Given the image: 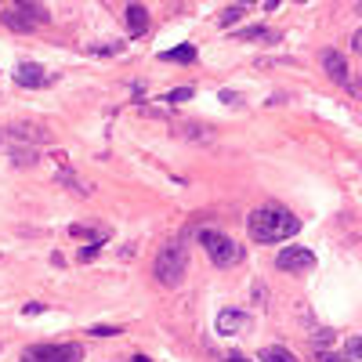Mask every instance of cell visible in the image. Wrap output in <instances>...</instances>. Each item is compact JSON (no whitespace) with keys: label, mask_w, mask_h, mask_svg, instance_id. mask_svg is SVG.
Segmentation results:
<instances>
[{"label":"cell","mask_w":362,"mask_h":362,"mask_svg":"<svg viewBox=\"0 0 362 362\" xmlns=\"http://www.w3.org/2000/svg\"><path fill=\"white\" fill-rule=\"evenodd\" d=\"M261 362H297V359H294V352H286V348L275 344V348H264L261 352Z\"/></svg>","instance_id":"5bb4252c"},{"label":"cell","mask_w":362,"mask_h":362,"mask_svg":"<svg viewBox=\"0 0 362 362\" xmlns=\"http://www.w3.org/2000/svg\"><path fill=\"white\" fill-rule=\"evenodd\" d=\"M352 51H359V54H362V30L352 36Z\"/></svg>","instance_id":"d4e9b609"},{"label":"cell","mask_w":362,"mask_h":362,"mask_svg":"<svg viewBox=\"0 0 362 362\" xmlns=\"http://www.w3.org/2000/svg\"><path fill=\"white\" fill-rule=\"evenodd\" d=\"M235 36H239V40H279V33L264 30V25H250V30H239Z\"/></svg>","instance_id":"4fadbf2b"},{"label":"cell","mask_w":362,"mask_h":362,"mask_svg":"<svg viewBox=\"0 0 362 362\" xmlns=\"http://www.w3.org/2000/svg\"><path fill=\"white\" fill-rule=\"evenodd\" d=\"M127 25H131V36H142L149 30V11L142 4H131L127 8Z\"/></svg>","instance_id":"30bf717a"},{"label":"cell","mask_w":362,"mask_h":362,"mask_svg":"<svg viewBox=\"0 0 362 362\" xmlns=\"http://www.w3.org/2000/svg\"><path fill=\"white\" fill-rule=\"evenodd\" d=\"M163 62H196V47L192 44H181V47H174V51H163Z\"/></svg>","instance_id":"7c38bea8"},{"label":"cell","mask_w":362,"mask_h":362,"mask_svg":"<svg viewBox=\"0 0 362 362\" xmlns=\"http://www.w3.org/2000/svg\"><path fill=\"white\" fill-rule=\"evenodd\" d=\"M323 65H326V73H330L333 83H341V87H352V69H348V58H344L341 51L326 47V51H323Z\"/></svg>","instance_id":"8992f818"},{"label":"cell","mask_w":362,"mask_h":362,"mask_svg":"<svg viewBox=\"0 0 362 362\" xmlns=\"http://www.w3.org/2000/svg\"><path fill=\"white\" fill-rule=\"evenodd\" d=\"M239 19H243V4H235V8H228V11H221V19H217V22L228 30V25H235Z\"/></svg>","instance_id":"2e32d148"},{"label":"cell","mask_w":362,"mask_h":362,"mask_svg":"<svg viewBox=\"0 0 362 362\" xmlns=\"http://www.w3.org/2000/svg\"><path fill=\"white\" fill-rule=\"evenodd\" d=\"M8 138H19V142H44L47 131H40V127H25V123H15V127H8Z\"/></svg>","instance_id":"8fae6325"},{"label":"cell","mask_w":362,"mask_h":362,"mask_svg":"<svg viewBox=\"0 0 362 362\" xmlns=\"http://www.w3.org/2000/svg\"><path fill=\"white\" fill-rule=\"evenodd\" d=\"M0 19H4V25H8V30H15V33H30L33 25H36V19L25 15V8H11V11H4Z\"/></svg>","instance_id":"9c48e42d"},{"label":"cell","mask_w":362,"mask_h":362,"mask_svg":"<svg viewBox=\"0 0 362 362\" xmlns=\"http://www.w3.org/2000/svg\"><path fill=\"white\" fill-rule=\"evenodd\" d=\"M131 362H152V359H145V355H134Z\"/></svg>","instance_id":"f1b7e54d"},{"label":"cell","mask_w":362,"mask_h":362,"mask_svg":"<svg viewBox=\"0 0 362 362\" xmlns=\"http://www.w3.org/2000/svg\"><path fill=\"white\" fill-rule=\"evenodd\" d=\"M15 160L25 167V163H36V152L33 149H15Z\"/></svg>","instance_id":"44dd1931"},{"label":"cell","mask_w":362,"mask_h":362,"mask_svg":"<svg viewBox=\"0 0 362 362\" xmlns=\"http://www.w3.org/2000/svg\"><path fill=\"white\" fill-rule=\"evenodd\" d=\"M200 243L206 246V254H211V261L217 268H232V264L243 261V246L235 239H228V235L214 232V228H200Z\"/></svg>","instance_id":"3957f363"},{"label":"cell","mask_w":362,"mask_h":362,"mask_svg":"<svg viewBox=\"0 0 362 362\" xmlns=\"http://www.w3.org/2000/svg\"><path fill=\"white\" fill-rule=\"evenodd\" d=\"M94 254H98V243H87V246H80V261H91Z\"/></svg>","instance_id":"7402d4cb"},{"label":"cell","mask_w":362,"mask_h":362,"mask_svg":"<svg viewBox=\"0 0 362 362\" xmlns=\"http://www.w3.org/2000/svg\"><path fill=\"white\" fill-rule=\"evenodd\" d=\"M15 83H19V87H44L47 76H44V69H40V65L22 62V65L15 69Z\"/></svg>","instance_id":"52a82bcc"},{"label":"cell","mask_w":362,"mask_h":362,"mask_svg":"<svg viewBox=\"0 0 362 362\" xmlns=\"http://www.w3.org/2000/svg\"><path fill=\"white\" fill-rule=\"evenodd\" d=\"M315 264V254L304 246H283L279 254H275V268L279 272H308Z\"/></svg>","instance_id":"5b68a950"},{"label":"cell","mask_w":362,"mask_h":362,"mask_svg":"<svg viewBox=\"0 0 362 362\" xmlns=\"http://www.w3.org/2000/svg\"><path fill=\"white\" fill-rule=\"evenodd\" d=\"M94 51H98V54H113V51H120V44H98Z\"/></svg>","instance_id":"cb8c5ba5"},{"label":"cell","mask_w":362,"mask_h":362,"mask_svg":"<svg viewBox=\"0 0 362 362\" xmlns=\"http://www.w3.org/2000/svg\"><path fill=\"white\" fill-rule=\"evenodd\" d=\"M225 362H250V359H246V355H228Z\"/></svg>","instance_id":"83f0119b"},{"label":"cell","mask_w":362,"mask_h":362,"mask_svg":"<svg viewBox=\"0 0 362 362\" xmlns=\"http://www.w3.org/2000/svg\"><path fill=\"white\" fill-rule=\"evenodd\" d=\"M25 362H80V344H30Z\"/></svg>","instance_id":"277c9868"},{"label":"cell","mask_w":362,"mask_h":362,"mask_svg":"<svg viewBox=\"0 0 362 362\" xmlns=\"http://www.w3.org/2000/svg\"><path fill=\"white\" fill-rule=\"evenodd\" d=\"M312 344H315V348H330V344H333V330H315Z\"/></svg>","instance_id":"d6986e66"},{"label":"cell","mask_w":362,"mask_h":362,"mask_svg":"<svg viewBox=\"0 0 362 362\" xmlns=\"http://www.w3.org/2000/svg\"><path fill=\"white\" fill-rule=\"evenodd\" d=\"M279 4H283V0H264V8H268V11H275Z\"/></svg>","instance_id":"4316f807"},{"label":"cell","mask_w":362,"mask_h":362,"mask_svg":"<svg viewBox=\"0 0 362 362\" xmlns=\"http://www.w3.org/2000/svg\"><path fill=\"white\" fill-rule=\"evenodd\" d=\"M87 333H91V337H116L120 330H116V326H91Z\"/></svg>","instance_id":"ffe728a7"},{"label":"cell","mask_w":362,"mask_h":362,"mask_svg":"<svg viewBox=\"0 0 362 362\" xmlns=\"http://www.w3.org/2000/svg\"><path fill=\"white\" fill-rule=\"evenodd\" d=\"M344 355L352 359V362H362V337H348V344H344Z\"/></svg>","instance_id":"e0dca14e"},{"label":"cell","mask_w":362,"mask_h":362,"mask_svg":"<svg viewBox=\"0 0 362 362\" xmlns=\"http://www.w3.org/2000/svg\"><path fill=\"white\" fill-rule=\"evenodd\" d=\"M58 181H62V185H69L73 192H80V196H87V192H91V181H80L76 174H69V171H62Z\"/></svg>","instance_id":"9a60e30c"},{"label":"cell","mask_w":362,"mask_h":362,"mask_svg":"<svg viewBox=\"0 0 362 362\" xmlns=\"http://www.w3.org/2000/svg\"><path fill=\"white\" fill-rule=\"evenodd\" d=\"M319 362H341L337 355H330V352H319Z\"/></svg>","instance_id":"484cf974"},{"label":"cell","mask_w":362,"mask_h":362,"mask_svg":"<svg viewBox=\"0 0 362 362\" xmlns=\"http://www.w3.org/2000/svg\"><path fill=\"white\" fill-rule=\"evenodd\" d=\"M189 98H192V87H178V91H171V94H163V102H171V105L189 102Z\"/></svg>","instance_id":"ac0fdd59"},{"label":"cell","mask_w":362,"mask_h":362,"mask_svg":"<svg viewBox=\"0 0 362 362\" xmlns=\"http://www.w3.org/2000/svg\"><path fill=\"white\" fill-rule=\"evenodd\" d=\"M185 268H189V250L181 243H167L160 250L156 264H152V275L163 283V286H181V279H185Z\"/></svg>","instance_id":"7a4b0ae2"},{"label":"cell","mask_w":362,"mask_h":362,"mask_svg":"<svg viewBox=\"0 0 362 362\" xmlns=\"http://www.w3.org/2000/svg\"><path fill=\"white\" fill-rule=\"evenodd\" d=\"M246 330V315L243 312H221L217 315V333H225V337H235V333Z\"/></svg>","instance_id":"ba28073f"},{"label":"cell","mask_w":362,"mask_h":362,"mask_svg":"<svg viewBox=\"0 0 362 362\" xmlns=\"http://www.w3.org/2000/svg\"><path fill=\"white\" fill-rule=\"evenodd\" d=\"M246 232L254 243H283L301 232V221L290 211H279V206H261L246 217Z\"/></svg>","instance_id":"6da1fadb"},{"label":"cell","mask_w":362,"mask_h":362,"mask_svg":"<svg viewBox=\"0 0 362 362\" xmlns=\"http://www.w3.org/2000/svg\"><path fill=\"white\" fill-rule=\"evenodd\" d=\"M239 4H254V0H239Z\"/></svg>","instance_id":"f546056e"},{"label":"cell","mask_w":362,"mask_h":362,"mask_svg":"<svg viewBox=\"0 0 362 362\" xmlns=\"http://www.w3.org/2000/svg\"><path fill=\"white\" fill-rule=\"evenodd\" d=\"M25 315H40V312H44V304H36V301H30V304H25V308H22Z\"/></svg>","instance_id":"603a6c76"}]
</instances>
